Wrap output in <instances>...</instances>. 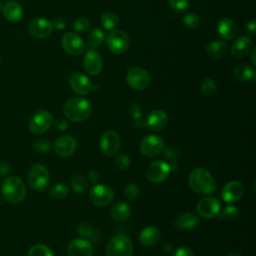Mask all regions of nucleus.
<instances>
[{
	"label": "nucleus",
	"mask_w": 256,
	"mask_h": 256,
	"mask_svg": "<svg viewBox=\"0 0 256 256\" xmlns=\"http://www.w3.org/2000/svg\"><path fill=\"white\" fill-rule=\"evenodd\" d=\"M87 179H88V181L90 182V183H96V182H98V180H99V174H98V172L97 171H95V170H90V171H88V173H87Z\"/></svg>",
	"instance_id": "09e8293b"
},
{
	"label": "nucleus",
	"mask_w": 256,
	"mask_h": 256,
	"mask_svg": "<svg viewBox=\"0 0 256 256\" xmlns=\"http://www.w3.org/2000/svg\"><path fill=\"white\" fill-rule=\"evenodd\" d=\"M84 68L86 72L90 75H97L101 72L102 67H103V61L100 56V54L94 50V49H89L85 56H84Z\"/></svg>",
	"instance_id": "aec40b11"
},
{
	"label": "nucleus",
	"mask_w": 256,
	"mask_h": 256,
	"mask_svg": "<svg viewBox=\"0 0 256 256\" xmlns=\"http://www.w3.org/2000/svg\"><path fill=\"white\" fill-rule=\"evenodd\" d=\"M90 27V21L85 17H79L75 20L73 28L78 32H85Z\"/></svg>",
	"instance_id": "79ce46f5"
},
{
	"label": "nucleus",
	"mask_w": 256,
	"mask_h": 256,
	"mask_svg": "<svg viewBox=\"0 0 256 256\" xmlns=\"http://www.w3.org/2000/svg\"><path fill=\"white\" fill-rule=\"evenodd\" d=\"M1 9H2V6H1V3H0V11H1Z\"/></svg>",
	"instance_id": "4d7b16f0"
},
{
	"label": "nucleus",
	"mask_w": 256,
	"mask_h": 256,
	"mask_svg": "<svg viewBox=\"0 0 256 256\" xmlns=\"http://www.w3.org/2000/svg\"><path fill=\"white\" fill-rule=\"evenodd\" d=\"M49 172L42 164H34L30 167L27 174L29 186L36 191H43L49 185Z\"/></svg>",
	"instance_id": "20e7f679"
},
{
	"label": "nucleus",
	"mask_w": 256,
	"mask_h": 256,
	"mask_svg": "<svg viewBox=\"0 0 256 256\" xmlns=\"http://www.w3.org/2000/svg\"><path fill=\"white\" fill-rule=\"evenodd\" d=\"M159 239H160V231L155 226L144 227L139 234L140 243L147 247L154 246Z\"/></svg>",
	"instance_id": "393cba45"
},
{
	"label": "nucleus",
	"mask_w": 256,
	"mask_h": 256,
	"mask_svg": "<svg viewBox=\"0 0 256 256\" xmlns=\"http://www.w3.org/2000/svg\"><path fill=\"white\" fill-rule=\"evenodd\" d=\"M173 10L177 12H183L189 7V0H168Z\"/></svg>",
	"instance_id": "c03bdc74"
},
{
	"label": "nucleus",
	"mask_w": 256,
	"mask_h": 256,
	"mask_svg": "<svg viewBox=\"0 0 256 256\" xmlns=\"http://www.w3.org/2000/svg\"><path fill=\"white\" fill-rule=\"evenodd\" d=\"M244 193V186L240 181L228 182L221 191V198L227 203H234L240 200Z\"/></svg>",
	"instance_id": "f3484780"
},
{
	"label": "nucleus",
	"mask_w": 256,
	"mask_h": 256,
	"mask_svg": "<svg viewBox=\"0 0 256 256\" xmlns=\"http://www.w3.org/2000/svg\"><path fill=\"white\" fill-rule=\"evenodd\" d=\"M104 39V32L99 28H95L88 35V46L90 47V49H95L103 43Z\"/></svg>",
	"instance_id": "2f4dec72"
},
{
	"label": "nucleus",
	"mask_w": 256,
	"mask_h": 256,
	"mask_svg": "<svg viewBox=\"0 0 256 256\" xmlns=\"http://www.w3.org/2000/svg\"><path fill=\"white\" fill-rule=\"evenodd\" d=\"M227 256H242V255L239 254V253H230V254L227 255Z\"/></svg>",
	"instance_id": "6e6d98bb"
},
{
	"label": "nucleus",
	"mask_w": 256,
	"mask_h": 256,
	"mask_svg": "<svg viewBox=\"0 0 256 256\" xmlns=\"http://www.w3.org/2000/svg\"><path fill=\"white\" fill-rule=\"evenodd\" d=\"M129 113L131 115V117L135 120H138V119H141V115H142V110H141V107L136 104V103H132L130 106H129Z\"/></svg>",
	"instance_id": "a18cd8bd"
},
{
	"label": "nucleus",
	"mask_w": 256,
	"mask_h": 256,
	"mask_svg": "<svg viewBox=\"0 0 256 256\" xmlns=\"http://www.w3.org/2000/svg\"><path fill=\"white\" fill-rule=\"evenodd\" d=\"M255 29H256V24L254 20H251L250 22L247 23L246 25V30L250 35H255Z\"/></svg>",
	"instance_id": "3c124183"
},
{
	"label": "nucleus",
	"mask_w": 256,
	"mask_h": 256,
	"mask_svg": "<svg viewBox=\"0 0 256 256\" xmlns=\"http://www.w3.org/2000/svg\"><path fill=\"white\" fill-rule=\"evenodd\" d=\"M163 150H164L165 157L169 160H177L180 157V150L174 145H169L167 147H164Z\"/></svg>",
	"instance_id": "37998d69"
},
{
	"label": "nucleus",
	"mask_w": 256,
	"mask_h": 256,
	"mask_svg": "<svg viewBox=\"0 0 256 256\" xmlns=\"http://www.w3.org/2000/svg\"><path fill=\"white\" fill-rule=\"evenodd\" d=\"M77 232L82 237L89 238V237H92V235L94 234V227L90 222L81 221L77 225Z\"/></svg>",
	"instance_id": "e433bc0d"
},
{
	"label": "nucleus",
	"mask_w": 256,
	"mask_h": 256,
	"mask_svg": "<svg viewBox=\"0 0 256 256\" xmlns=\"http://www.w3.org/2000/svg\"><path fill=\"white\" fill-rule=\"evenodd\" d=\"M68 256H92L93 247L91 243L83 238H77L69 243Z\"/></svg>",
	"instance_id": "412c9836"
},
{
	"label": "nucleus",
	"mask_w": 256,
	"mask_h": 256,
	"mask_svg": "<svg viewBox=\"0 0 256 256\" xmlns=\"http://www.w3.org/2000/svg\"><path fill=\"white\" fill-rule=\"evenodd\" d=\"M52 25H54L57 29H63L66 26V21L62 18H57V19H55V21Z\"/></svg>",
	"instance_id": "603ef678"
},
{
	"label": "nucleus",
	"mask_w": 256,
	"mask_h": 256,
	"mask_svg": "<svg viewBox=\"0 0 256 256\" xmlns=\"http://www.w3.org/2000/svg\"><path fill=\"white\" fill-rule=\"evenodd\" d=\"M90 102L82 97L69 99L63 106V112L67 119L79 123L87 120L91 114Z\"/></svg>",
	"instance_id": "f03ea898"
},
{
	"label": "nucleus",
	"mask_w": 256,
	"mask_h": 256,
	"mask_svg": "<svg viewBox=\"0 0 256 256\" xmlns=\"http://www.w3.org/2000/svg\"><path fill=\"white\" fill-rule=\"evenodd\" d=\"M11 170V166L8 162H1L0 163V175L6 176Z\"/></svg>",
	"instance_id": "8fccbe9b"
},
{
	"label": "nucleus",
	"mask_w": 256,
	"mask_h": 256,
	"mask_svg": "<svg viewBox=\"0 0 256 256\" xmlns=\"http://www.w3.org/2000/svg\"><path fill=\"white\" fill-rule=\"evenodd\" d=\"M165 147L164 139L159 135H147L140 143V152L147 158L156 157Z\"/></svg>",
	"instance_id": "0eeeda50"
},
{
	"label": "nucleus",
	"mask_w": 256,
	"mask_h": 256,
	"mask_svg": "<svg viewBox=\"0 0 256 256\" xmlns=\"http://www.w3.org/2000/svg\"><path fill=\"white\" fill-rule=\"evenodd\" d=\"M70 185L72 187V189L79 194H82L84 192L87 191L88 189V182L87 180L81 176V175H75L71 178L70 181Z\"/></svg>",
	"instance_id": "473e14b6"
},
{
	"label": "nucleus",
	"mask_w": 256,
	"mask_h": 256,
	"mask_svg": "<svg viewBox=\"0 0 256 256\" xmlns=\"http://www.w3.org/2000/svg\"><path fill=\"white\" fill-rule=\"evenodd\" d=\"M61 43L63 49L72 56H79L85 50V43L83 39L76 33H66L62 37Z\"/></svg>",
	"instance_id": "ddd939ff"
},
{
	"label": "nucleus",
	"mask_w": 256,
	"mask_h": 256,
	"mask_svg": "<svg viewBox=\"0 0 256 256\" xmlns=\"http://www.w3.org/2000/svg\"><path fill=\"white\" fill-rule=\"evenodd\" d=\"M179 230H192L199 224V217L192 212H184L180 214L174 222Z\"/></svg>",
	"instance_id": "5701e85b"
},
{
	"label": "nucleus",
	"mask_w": 256,
	"mask_h": 256,
	"mask_svg": "<svg viewBox=\"0 0 256 256\" xmlns=\"http://www.w3.org/2000/svg\"><path fill=\"white\" fill-rule=\"evenodd\" d=\"M140 194V189L138 187V185L136 184H128L126 187H125V190H124V196L126 199L130 200V201H133L135 199L138 198Z\"/></svg>",
	"instance_id": "ea45409f"
},
{
	"label": "nucleus",
	"mask_w": 256,
	"mask_h": 256,
	"mask_svg": "<svg viewBox=\"0 0 256 256\" xmlns=\"http://www.w3.org/2000/svg\"><path fill=\"white\" fill-rule=\"evenodd\" d=\"M217 32L221 37L225 39H232L237 35L238 28L233 20L229 18H223L217 23Z\"/></svg>",
	"instance_id": "a878e982"
},
{
	"label": "nucleus",
	"mask_w": 256,
	"mask_h": 256,
	"mask_svg": "<svg viewBox=\"0 0 256 256\" xmlns=\"http://www.w3.org/2000/svg\"><path fill=\"white\" fill-rule=\"evenodd\" d=\"M200 90L203 95L212 96L216 92L217 86H216V83L214 82V80H212L211 78H205L202 80V82L200 84Z\"/></svg>",
	"instance_id": "c9c22d12"
},
{
	"label": "nucleus",
	"mask_w": 256,
	"mask_h": 256,
	"mask_svg": "<svg viewBox=\"0 0 256 256\" xmlns=\"http://www.w3.org/2000/svg\"><path fill=\"white\" fill-rule=\"evenodd\" d=\"M171 256H193V252L186 246H180L176 250L172 251Z\"/></svg>",
	"instance_id": "49530a36"
},
{
	"label": "nucleus",
	"mask_w": 256,
	"mask_h": 256,
	"mask_svg": "<svg viewBox=\"0 0 256 256\" xmlns=\"http://www.w3.org/2000/svg\"><path fill=\"white\" fill-rule=\"evenodd\" d=\"M126 81L132 89L144 90L150 84V76L148 72L142 68H129Z\"/></svg>",
	"instance_id": "9b49d317"
},
{
	"label": "nucleus",
	"mask_w": 256,
	"mask_h": 256,
	"mask_svg": "<svg viewBox=\"0 0 256 256\" xmlns=\"http://www.w3.org/2000/svg\"><path fill=\"white\" fill-rule=\"evenodd\" d=\"M49 195L51 198L61 200L66 198L69 195V188L62 183L55 184L50 190H49Z\"/></svg>",
	"instance_id": "72a5a7b5"
},
{
	"label": "nucleus",
	"mask_w": 256,
	"mask_h": 256,
	"mask_svg": "<svg viewBox=\"0 0 256 256\" xmlns=\"http://www.w3.org/2000/svg\"><path fill=\"white\" fill-rule=\"evenodd\" d=\"M53 123V115L45 110L36 112L29 121V130L32 134L41 135L45 133Z\"/></svg>",
	"instance_id": "6e6552de"
},
{
	"label": "nucleus",
	"mask_w": 256,
	"mask_h": 256,
	"mask_svg": "<svg viewBox=\"0 0 256 256\" xmlns=\"http://www.w3.org/2000/svg\"><path fill=\"white\" fill-rule=\"evenodd\" d=\"M220 209L221 203L215 197H205L197 204V212L204 219H211L217 216Z\"/></svg>",
	"instance_id": "2eb2a0df"
},
{
	"label": "nucleus",
	"mask_w": 256,
	"mask_h": 256,
	"mask_svg": "<svg viewBox=\"0 0 256 256\" xmlns=\"http://www.w3.org/2000/svg\"><path fill=\"white\" fill-rule=\"evenodd\" d=\"M77 148V141L72 136H61L54 143V151L60 157H70Z\"/></svg>",
	"instance_id": "a211bd4d"
},
{
	"label": "nucleus",
	"mask_w": 256,
	"mask_h": 256,
	"mask_svg": "<svg viewBox=\"0 0 256 256\" xmlns=\"http://www.w3.org/2000/svg\"><path fill=\"white\" fill-rule=\"evenodd\" d=\"M106 42L109 50L115 54L124 53L130 44L129 36L123 30H112L107 36Z\"/></svg>",
	"instance_id": "1a4fd4ad"
},
{
	"label": "nucleus",
	"mask_w": 256,
	"mask_h": 256,
	"mask_svg": "<svg viewBox=\"0 0 256 256\" xmlns=\"http://www.w3.org/2000/svg\"><path fill=\"white\" fill-rule=\"evenodd\" d=\"M69 85L70 88L79 95H87L92 90L96 89L90 79L80 72H75L70 76Z\"/></svg>",
	"instance_id": "4468645a"
},
{
	"label": "nucleus",
	"mask_w": 256,
	"mask_h": 256,
	"mask_svg": "<svg viewBox=\"0 0 256 256\" xmlns=\"http://www.w3.org/2000/svg\"><path fill=\"white\" fill-rule=\"evenodd\" d=\"M131 213L132 209L126 202L115 203L110 211V215L115 221H125L131 216Z\"/></svg>",
	"instance_id": "bb28decb"
},
{
	"label": "nucleus",
	"mask_w": 256,
	"mask_h": 256,
	"mask_svg": "<svg viewBox=\"0 0 256 256\" xmlns=\"http://www.w3.org/2000/svg\"><path fill=\"white\" fill-rule=\"evenodd\" d=\"M234 76L238 81L248 82L255 79V70L247 64L239 65L234 70Z\"/></svg>",
	"instance_id": "c85d7f7f"
},
{
	"label": "nucleus",
	"mask_w": 256,
	"mask_h": 256,
	"mask_svg": "<svg viewBox=\"0 0 256 256\" xmlns=\"http://www.w3.org/2000/svg\"><path fill=\"white\" fill-rule=\"evenodd\" d=\"M170 172V165L168 163L157 160L150 163L148 166L146 170V177L150 182L158 184L164 182L168 178Z\"/></svg>",
	"instance_id": "9d476101"
},
{
	"label": "nucleus",
	"mask_w": 256,
	"mask_h": 256,
	"mask_svg": "<svg viewBox=\"0 0 256 256\" xmlns=\"http://www.w3.org/2000/svg\"><path fill=\"white\" fill-rule=\"evenodd\" d=\"M184 25L190 29L197 28L200 25V18L195 13H188L182 19Z\"/></svg>",
	"instance_id": "58836bf2"
},
{
	"label": "nucleus",
	"mask_w": 256,
	"mask_h": 256,
	"mask_svg": "<svg viewBox=\"0 0 256 256\" xmlns=\"http://www.w3.org/2000/svg\"><path fill=\"white\" fill-rule=\"evenodd\" d=\"M163 250L166 252V253H171L173 251V246L171 243H165L164 246H163Z\"/></svg>",
	"instance_id": "864d4df0"
},
{
	"label": "nucleus",
	"mask_w": 256,
	"mask_h": 256,
	"mask_svg": "<svg viewBox=\"0 0 256 256\" xmlns=\"http://www.w3.org/2000/svg\"><path fill=\"white\" fill-rule=\"evenodd\" d=\"M55 127L58 129V130H66L69 126V123H68V120L64 117H60V118H57L56 121H55Z\"/></svg>",
	"instance_id": "de8ad7c7"
},
{
	"label": "nucleus",
	"mask_w": 256,
	"mask_h": 256,
	"mask_svg": "<svg viewBox=\"0 0 256 256\" xmlns=\"http://www.w3.org/2000/svg\"><path fill=\"white\" fill-rule=\"evenodd\" d=\"M253 47L251 39L247 36H240L231 45V54L237 58L248 55Z\"/></svg>",
	"instance_id": "4be33fe9"
},
{
	"label": "nucleus",
	"mask_w": 256,
	"mask_h": 256,
	"mask_svg": "<svg viewBox=\"0 0 256 256\" xmlns=\"http://www.w3.org/2000/svg\"><path fill=\"white\" fill-rule=\"evenodd\" d=\"M133 252L132 241L125 235L113 237L107 244V256H131Z\"/></svg>",
	"instance_id": "39448f33"
},
{
	"label": "nucleus",
	"mask_w": 256,
	"mask_h": 256,
	"mask_svg": "<svg viewBox=\"0 0 256 256\" xmlns=\"http://www.w3.org/2000/svg\"><path fill=\"white\" fill-rule=\"evenodd\" d=\"M1 194L6 202L18 204L26 196L25 183L18 176H9L2 183Z\"/></svg>",
	"instance_id": "7ed1b4c3"
},
{
	"label": "nucleus",
	"mask_w": 256,
	"mask_h": 256,
	"mask_svg": "<svg viewBox=\"0 0 256 256\" xmlns=\"http://www.w3.org/2000/svg\"><path fill=\"white\" fill-rule=\"evenodd\" d=\"M28 256H54L52 250L44 244H36L28 251Z\"/></svg>",
	"instance_id": "f704fd0d"
},
{
	"label": "nucleus",
	"mask_w": 256,
	"mask_h": 256,
	"mask_svg": "<svg viewBox=\"0 0 256 256\" xmlns=\"http://www.w3.org/2000/svg\"><path fill=\"white\" fill-rule=\"evenodd\" d=\"M121 145L120 136L114 130L106 131L100 139V148L104 155L110 157L118 153Z\"/></svg>",
	"instance_id": "f8f14e48"
},
{
	"label": "nucleus",
	"mask_w": 256,
	"mask_h": 256,
	"mask_svg": "<svg viewBox=\"0 0 256 256\" xmlns=\"http://www.w3.org/2000/svg\"><path fill=\"white\" fill-rule=\"evenodd\" d=\"M227 50H228L227 44L221 40L212 41L206 47V51L209 54V56L215 59L222 58L227 53Z\"/></svg>",
	"instance_id": "cd10ccee"
},
{
	"label": "nucleus",
	"mask_w": 256,
	"mask_h": 256,
	"mask_svg": "<svg viewBox=\"0 0 256 256\" xmlns=\"http://www.w3.org/2000/svg\"><path fill=\"white\" fill-rule=\"evenodd\" d=\"M240 215L239 209L234 205H229L224 207L222 210L220 209L219 213L217 214V217L219 220H226V221H235L238 219Z\"/></svg>",
	"instance_id": "c756f323"
},
{
	"label": "nucleus",
	"mask_w": 256,
	"mask_h": 256,
	"mask_svg": "<svg viewBox=\"0 0 256 256\" xmlns=\"http://www.w3.org/2000/svg\"><path fill=\"white\" fill-rule=\"evenodd\" d=\"M91 203L98 207L108 206L114 199V191L111 187L105 184H98L92 187L89 192Z\"/></svg>",
	"instance_id": "423d86ee"
},
{
	"label": "nucleus",
	"mask_w": 256,
	"mask_h": 256,
	"mask_svg": "<svg viewBox=\"0 0 256 256\" xmlns=\"http://www.w3.org/2000/svg\"><path fill=\"white\" fill-rule=\"evenodd\" d=\"M190 188L197 194L210 195L216 190V181L210 172L204 168H195L188 177Z\"/></svg>",
	"instance_id": "f257e3e1"
},
{
	"label": "nucleus",
	"mask_w": 256,
	"mask_h": 256,
	"mask_svg": "<svg viewBox=\"0 0 256 256\" xmlns=\"http://www.w3.org/2000/svg\"><path fill=\"white\" fill-rule=\"evenodd\" d=\"M255 54H256V51H255V50H253V51H252V55H251V56H252V63H253L254 65H255Z\"/></svg>",
	"instance_id": "5fc2aeb1"
},
{
	"label": "nucleus",
	"mask_w": 256,
	"mask_h": 256,
	"mask_svg": "<svg viewBox=\"0 0 256 256\" xmlns=\"http://www.w3.org/2000/svg\"><path fill=\"white\" fill-rule=\"evenodd\" d=\"M28 29L31 35L39 39L49 37L53 30L52 23L45 18H34L30 21Z\"/></svg>",
	"instance_id": "dca6fc26"
},
{
	"label": "nucleus",
	"mask_w": 256,
	"mask_h": 256,
	"mask_svg": "<svg viewBox=\"0 0 256 256\" xmlns=\"http://www.w3.org/2000/svg\"><path fill=\"white\" fill-rule=\"evenodd\" d=\"M144 122L145 126L149 130L153 132H158L166 127L168 123V116L163 110H154L147 115Z\"/></svg>",
	"instance_id": "6ab92c4d"
},
{
	"label": "nucleus",
	"mask_w": 256,
	"mask_h": 256,
	"mask_svg": "<svg viewBox=\"0 0 256 256\" xmlns=\"http://www.w3.org/2000/svg\"><path fill=\"white\" fill-rule=\"evenodd\" d=\"M114 163H115V166L118 170L120 171H125L129 168L130 166V158L126 155V154H123V153H120V154H117L116 157H115V160H114Z\"/></svg>",
	"instance_id": "4c0bfd02"
},
{
	"label": "nucleus",
	"mask_w": 256,
	"mask_h": 256,
	"mask_svg": "<svg viewBox=\"0 0 256 256\" xmlns=\"http://www.w3.org/2000/svg\"><path fill=\"white\" fill-rule=\"evenodd\" d=\"M2 13L4 17L10 22H18L23 17V9L21 5L15 1H9L2 7Z\"/></svg>",
	"instance_id": "b1692460"
},
{
	"label": "nucleus",
	"mask_w": 256,
	"mask_h": 256,
	"mask_svg": "<svg viewBox=\"0 0 256 256\" xmlns=\"http://www.w3.org/2000/svg\"><path fill=\"white\" fill-rule=\"evenodd\" d=\"M34 149L39 153H46L51 149V143L46 139H38L33 144Z\"/></svg>",
	"instance_id": "a19ab883"
},
{
	"label": "nucleus",
	"mask_w": 256,
	"mask_h": 256,
	"mask_svg": "<svg viewBox=\"0 0 256 256\" xmlns=\"http://www.w3.org/2000/svg\"><path fill=\"white\" fill-rule=\"evenodd\" d=\"M101 24L106 30H113L119 24V18L116 13L112 11H108L102 14L101 16Z\"/></svg>",
	"instance_id": "7c9ffc66"
}]
</instances>
